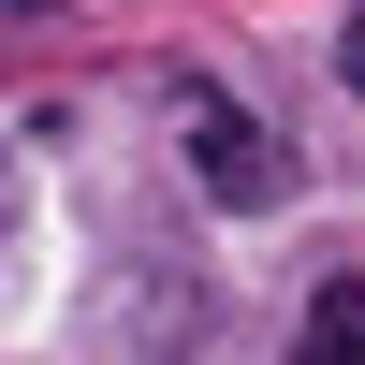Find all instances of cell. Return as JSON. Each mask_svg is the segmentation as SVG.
<instances>
[{
    "label": "cell",
    "mask_w": 365,
    "mask_h": 365,
    "mask_svg": "<svg viewBox=\"0 0 365 365\" xmlns=\"http://www.w3.org/2000/svg\"><path fill=\"white\" fill-rule=\"evenodd\" d=\"M175 117H190V175L220 205H278V161H263V132L220 103V88H175Z\"/></svg>",
    "instance_id": "1"
},
{
    "label": "cell",
    "mask_w": 365,
    "mask_h": 365,
    "mask_svg": "<svg viewBox=\"0 0 365 365\" xmlns=\"http://www.w3.org/2000/svg\"><path fill=\"white\" fill-rule=\"evenodd\" d=\"M292 365H365V278H322L292 322Z\"/></svg>",
    "instance_id": "2"
},
{
    "label": "cell",
    "mask_w": 365,
    "mask_h": 365,
    "mask_svg": "<svg viewBox=\"0 0 365 365\" xmlns=\"http://www.w3.org/2000/svg\"><path fill=\"white\" fill-rule=\"evenodd\" d=\"M336 58H351V88H365V15H351V29H336Z\"/></svg>",
    "instance_id": "3"
},
{
    "label": "cell",
    "mask_w": 365,
    "mask_h": 365,
    "mask_svg": "<svg viewBox=\"0 0 365 365\" xmlns=\"http://www.w3.org/2000/svg\"><path fill=\"white\" fill-rule=\"evenodd\" d=\"M0 15H15V0H0Z\"/></svg>",
    "instance_id": "4"
}]
</instances>
